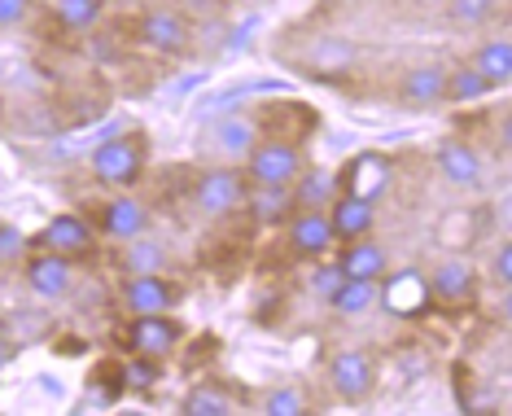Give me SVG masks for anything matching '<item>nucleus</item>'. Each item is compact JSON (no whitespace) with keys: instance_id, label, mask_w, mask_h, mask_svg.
Masks as SVG:
<instances>
[{"instance_id":"1","label":"nucleus","mask_w":512,"mask_h":416,"mask_svg":"<svg viewBox=\"0 0 512 416\" xmlns=\"http://www.w3.org/2000/svg\"><path fill=\"white\" fill-rule=\"evenodd\" d=\"M145 163H149V145L141 132L114 136V141L92 149V176L110 189H136L145 180Z\"/></svg>"},{"instance_id":"2","label":"nucleus","mask_w":512,"mask_h":416,"mask_svg":"<svg viewBox=\"0 0 512 416\" xmlns=\"http://www.w3.org/2000/svg\"><path fill=\"white\" fill-rule=\"evenodd\" d=\"M246 189L250 180L241 167H211L193 180V211L202 219H228L246 206Z\"/></svg>"},{"instance_id":"3","label":"nucleus","mask_w":512,"mask_h":416,"mask_svg":"<svg viewBox=\"0 0 512 416\" xmlns=\"http://www.w3.org/2000/svg\"><path fill=\"white\" fill-rule=\"evenodd\" d=\"M241 171H246L250 184H281V189H289L302 171V149L294 141H281V136H259V145L241 158Z\"/></svg>"},{"instance_id":"4","label":"nucleus","mask_w":512,"mask_h":416,"mask_svg":"<svg viewBox=\"0 0 512 416\" xmlns=\"http://www.w3.org/2000/svg\"><path fill=\"white\" fill-rule=\"evenodd\" d=\"M184 342V325L167 311H154V316H132L123 329V346L132 355H149V360H167L171 351Z\"/></svg>"},{"instance_id":"5","label":"nucleus","mask_w":512,"mask_h":416,"mask_svg":"<svg viewBox=\"0 0 512 416\" xmlns=\"http://www.w3.org/2000/svg\"><path fill=\"white\" fill-rule=\"evenodd\" d=\"M377 298L381 307L390 311V316L399 320H416L425 316L429 307H434V298H429V281L421 268H399V272H386L377 285Z\"/></svg>"},{"instance_id":"6","label":"nucleus","mask_w":512,"mask_h":416,"mask_svg":"<svg viewBox=\"0 0 512 416\" xmlns=\"http://www.w3.org/2000/svg\"><path fill=\"white\" fill-rule=\"evenodd\" d=\"M136 40L162 57H184L193 49V27L180 9H145L136 22Z\"/></svg>"},{"instance_id":"7","label":"nucleus","mask_w":512,"mask_h":416,"mask_svg":"<svg viewBox=\"0 0 512 416\" xmlns=\"http://www.w3.org/2000/svg\"><path fill=\"white\" fill-rule=\"evenodd\" d=\"M329 386H333V395L346 399V403L368 399L372 386H377V364H372V355L359 351V346L333 351V360H329Z\"/></svg>"},{"instance_id":"8","label":"nucleus","mask_w":512,"mask_h":416,"mask_svg":"<svg viewBox=\"0 0 512 416\" xmlns=\"http://www.w3.org/2000/svg\"><path fill=\"white\" fill-rule=\"evenodd\" d=\"M180 290L167 281L162 272H127L119 285V303L127 316H154V311H171L176 307Z\"/></svg>"},{"instance_id":"9","label":"nucleus","mask_w":512,"mask_h":416,"mask_svg":"<svg viewBox=\"0 0 512 416\" xmlns=\"http://www.w3.org/2000/svg\"><path fill=\"white\" fill-rule=\"evenodd\" d=\"M390 184H394V163L386 154H377V149H364V154H355L351 163L342 167L337 189L355 193V198H368V202H381L390 193Z\"/></svg>"},{"instance_id":"10","label":"nucleus","mask_w":512,"mask_h":416,"mask_svg":"<svg viewBox=\"0 0 512 416\" xmlns=\"http://www.w3.org/2000/svg\"><path fill=\"white\" fill-rule=\"evenodd\" d=\"M97 246V233H92V224L84 215H53L49 224L40 228L36 237H31V250H53V254H66V259H84Z\"/></svg>"},{"instance_id":"11","label":"nucleus","mask_w":512,"mask_h":416,"mask_svg":"<svg viewBox=\"0 0 512 416\" xmlns=\"http://www.w3.org/2000/svg\"><path fill=\"white\" fill-rule=\"evenodd\" d=\"M281 228H285V246L294 250L298 259H324V254L337 250V237H333L324 211H294Z\"/></svg>"},{"instance_id":"12","label":"nucleus","mask_w":512,"mask_h":416,"mask_svg":"<svg viewBox=\"0 0 512 416\" xmlns=\"http://www.w3.org/2000/svg\"><path fill=\"white\" fill-rule=\"evenodd\" d=\"M97 224L114 241H132L149 233V206L141 198H132V189H114V198L97 206Z\"/></svg>"},{"instance_id":"13","label":"nucleus","mask_w":512,"mask_h":416,"mask_svg":"<svg viewBox=\"0 0 512 416\" xmlns=\"http://www.w3.org/2000/svg\"><path fill=\"white\" fill-rule=\"evenodd\" d=\"M425 281L438 307H469L477 298V268L469 259H442L434 272H425Z\"/></svg>"},{"instance_id":"14","label":"nucleus","mask_w":512,"mask_h":416,"mask_svg":"<svg viewBox=\"0 0 512 416\" xmlns=\"http://www.w3.org/2000/svg\"><path fill=\"white\" fill-rule=\"evenodd\" d=\"M22 263H27V268H22V281H27V290L36 294V298H62V294H71L75 268H71V259H66V254L36 250V254H27Z\"/></svg>"},{"instance_id":"15","label":"nucleus","mask_w":512,"mask_h":416,"mask_svg":"<svg viewBox=\"0 0 512 416\" xmlns=\"http://www.w3.org/2000/svg\"><path fill=\"white\" fill-rule=\"evenodd\" d=\"M324 215H329V228L337 241H355V237H368L372 224H377V202L368 198H355V193L337 189L333 202L324 206Z\"/></svg>"},{"instance_id":"16","label":"nucleus","mask_w":512,"mask_h":416,"mask_svg":"<svg viewBox=\"0 0 512 416\" xmlns=\"http://www.w3.org/2000/svg\"><path fill=\"white\" fill-rule=\"evenodd\" d=\"M399 101L412 110H429V106H438V101H447V66L421 62V66H412V71H403Z\"/></svg>"},{"instance_id":"17","label":"nucleus","mask_w":512,"mask_h":416,"mask_svg":"<svg viewBox=\"0 0 512 416\" xmlns=\"http://www.w3.org/2000/svg\"><path fill=\"white\" fill-rule=\"evenodd\" d=\"M337 268H342V276H355V281H381V276L390 272V254L381 241L355 237V241H342Z\"/></svg>"},{"instance_id":"18","label":"nucleus","mask_w":512,"mask_h":416,"mask_svg":"<svg viewBox=\"0 0 512 416\" xmlns=\"http://www.w3.org/2000/svg\"><path fill=\"white\" fill-rule=\"evenodd\" d=\"M434 167H438V176L447 184H456V189H477V184H482V158L464 141H442L434 149Z\"/></svg>"},{"instance_id":"19","label":"nucleus","mask_w":512,"mask_h":416,"mask_svg":"<svg viewBox=\"0 0 512 416\" xmlns=\"http://www.w3.org/2000/svg\"><path fill=\"white\" fill-rule=\"evenodd\" d=\"M241 211H250L254 224H263V228H281L298 206H294V193L281 189V184H250Z\"/></svg>"},{"instance_id":"20","label":"nucleus","mask_w":512,"mask_h":416,"mask_svg":"<svg viewBox=\"0 0 512 416\" xmlns=\"http://www.w3.org/2000/svg\"><path fill=\"white\" fill-rule=\"evenodd\" d=\"M355 40H346V36H320L316 44H311V53H307V62H311V71L316 75H342V71H351L355 66Z\"/></svg>"},{"instance_id":"21","label":"nucleus","mask_w":512,"mask_h":416,"mask_svg":"<svg viewBox=\"0 0 512 416\" xmlns=\"http://www.w3.org/2000/svg\"><path fill=\"white\" fill-rule=\"evenodd\" d=\"M469 66H473V71L482 75L491 88H504L508 79H512V44H508V40H486V44H477V53L469 57Z\"/></svg>"},{"instance_id":"22","label":"nucleus","mask_w":512,"mask_h":416,"mask_svg":"<svg viewBox=\"0 0 512 416\" xmlns=\"http://www.w3.org/2000/svg\"><path fill=\"white\" fill-rule=\"evenodd\" d=\"M184 416H232L237 412V395H228L219 381H197L180 403Z\"/></svg>"},{"instance_id":"23","label":"nucleus","mask_w":512,"mask_h":416,"mask_svg":"<svg viewBox=\"0 0 512 416\" xmlns=\"http://www.w3.org/2000/svg\"><path fill=\"white\" fill-rule=\"evenodd\" d=\"M298 211H324L337 193V176L333 171H298V180L289 184Z\"/></svg>"},{"instance_id":"24","label":"nucleus","mask_w":512,"mask_h":416,"mask_svg":"<svg viewBox=\"0 0 512 416\" xmlns=\"http://www.w3.org/2000/svg\"><path fill=\"white\" fill-rule=\"evenodd\" d=\"M372 303H377V281H355V276H346V281L329 294V307H333L342 320L364 316Z\"/></svg>"},{"instance_id":"25","label":"nucleus","mask_w":512,"mask_h":416,"mask_svg":"<svg viewBox=\"0 0 512 416\" xmlns=\"http://www.w3.org/2000/svg\"><path fill=\"white\" fill-rule=\"evenodd\" d=\"M162 360H149V355H127L119 360V381H123V395H154L158 381H162Z\"/></svg>"},{"instance_id":"26","label":"nucleus","mask_w":512,"mask_h":416,"mask_svg":"<svg viewBox=\"0 0 512 416\" xmlns=\"http://www.w3.org/2000/svg\"><path fill=\"white\" fill-rule=\"evenodd\" d=\"M215 136H219V149H224L228 158H246L254 145H259V123L250 119V114H241V119H224L215 127Z\"/></svg>"},{"instance_id":"27","label":"nucleus","mask_w":512,"mask_h":416,"mask_svg":"<svg viewBox=\"0 0 512 416\" xmlns=\"http://www.w3.org/2000/svg\"><path fill=\"white\" fill-rule=\"evenodd\" d=\"M482 97H491V84H486V79L477 75L469 62H464V66H447V101L464 106V101H482Z\"/></svg>"},{"instance_id":"28","label":"nucleus","mask_w":512,"mask_h":416,"mask_svg":"<svg viewBox=\"0 0 512 416\" xmlns=\"http://www.w3.org/2000/svg\"><path fill=\"white\" fill-rule=\"evenodd\" d=\"M101 9H106V0H53V18L66 31H88L101 18Z\"/></svg>"},{"instance_id":"29","label":"nucleus","mask_w":512,"mask_h":416,"mask_svg":"<svg viewBox=\"0 0 512 416\" xmlns=\"http://www.w3.org/2000/svg\"><path fill=\"white\" fill-rule=\"evenodd\" d=\"M162 263H167V254H162L158 241H149L145 233L123 246V268L127 272H162Z\"/></svg>"},{"instance_id":"30","label":"nucleus","mask_w":512,"mask_h":416,"mask_svg":"<svg viewBox=\"0 0 512 416\" xmlns=\"http://www.w3.org/2000/svg\"><path fill=\"white\" fill-rule=\"evenodd\" d=\"M259 412H267V416H302V412H311V399L302 395L298 386H272L259 399Z\"/></svg>"},{"instance_id":"31","label":"nucleus","mask_w":512,"mask_h":416,"mask_svg":"<svg viewBox=\"0 0 512 416\" xmlns=\"http://www.w3.org/2000/svg\"><path fill=\"white\" fill-rule=\"evenodd\" d=\"M499 0H447V14L456 27H486L495 18Z\"/></svg>"},{"instance_id":"32","label":"nucleus","mask_w":512,"mask_h":416,"mask_svg":"<svg viewBox=\"0 0 512 416\" xmlns=\"http://www.w3.org/2000/svg\"><path fill=\"white\" fill-rule=\"evenodd\" d=\"M311 263H316V268L307 272V290L329 303V294L346 281V276H342V268H337V259H329V254H324V259H311Z\"/></svg>"},{"instance_id":"33","label":"nucleus","mask_w":512,"mask_h":416,"mask_svg":"<svg viewBox=\"0 0 512 416\" xmlns=\"http://www.w3.org/2000/svg\"><path fill=\"white\" fill-rule=\"evenodd\" d=\"M27 250H31V237L22 233V228L0 224V268H14V263H22V259H27Z\"/></svg>"},{"instance_id":"34","label":"nucleus","mask_w":512,"mask_h":416,"mask_svg":"<svg viewBox=\"0 0 512 416\" xmlns=\"http://www.w3.org/2000/svg\"><path fill=\"white\" fill-rule=\"evenodd\" d=\"M491 276H495V285H499V290H508V285H512V246H495Z\"/></svg>"},{"instance_id":"35","label":"nucleus","mask_w":512,"mask_h":416,"mask_svg":"<svg viewBox=\"0 0 512 416\" xmlns=\"http://www.w3.org/2000/svg\"><path fill=\"white\" fill-rule=\"evenodd\" d=\"M31 0H0V27H14V22L27 18Z\"/></svg>"},{"instance_id":"36","label":"nucleus","mask_w":512,"mask_h":416,"mask_svg":"<svg viewBox=\"0 0 512 416\" xmlns=\"http://www.w3.org/2000/svg\"><path fill=\"white\" fill-rule=\"evenodd\" d=\"M421 5H447V0H421Z\"/></svg>"}]
</instances>
